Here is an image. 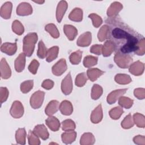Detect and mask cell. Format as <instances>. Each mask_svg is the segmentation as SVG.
Listing matches in <instances>:
<instances>
[{
  "label": "cell",
  "mask_w": 145,
  "mask_h": 145,
  "mask_svg": "<svg viewBox=\"0 0 145 145\" xmlns=\"http://www.w3.org/2000/svg\"><path fill=\"white\" fill-rule=\"evenodd\" d=\"M59 110L62 114L69 116L73 111V107L70 101L64 100L59 105Z\"/></svg>",
  "instance_id": "603a6c76"
},
{
  "label": "cell",
  "mask_w": 145,
  "mask_h": 145,
  "mask_svg": "<svg viewBox=\"0 0 145 145\" xmlns=\"http://www.w3.org/2000/svg\"><path fill=\"white\" fill-rule=\"evenodd\" d=\"M38 50H37V56L41 59H44L46 57L48 49H46L45 45H44L42 40L40 41L38 45Z\"/></svg>",
  "instance_id": "60d3db41"
},
{
  "label": "cell",
  "mask_w": 145,
  "mask_h": 145,
  "mask_svg": "<svg viewBox=\"0 0 145 145\" xmlns=\"http://www.w3.org/2000/svg\"><path fill=\"white\" fill-rule=\"evenodd\" d=\"M62 130L65 131L74 130L75 129V124L72 120L68 119L62 122Z\"/></svg>",
  "instance_id": "ee69618b"
},
{
  "label": "cell",
  "mask_w": 145,
  "mask_h": 145,
  "mask_svg": "<svg viewBox=\"0 0 145 145\" xmlns=\"http://www.w3.org/2000/svg\"><path fill=\"white\" fill-rule=\"evenodd\" d=\"M134 121L130 114L126 116L121 122V126L124 129H130L134 126Z\"/></svg>",
  "instance_id": "bcb514c9"
},
{
  "label": "cell",
  "mask_w": 145,
  "mask_h": 145,
  "mask_svg": "<svg viewBox=\"0 0 145 145\" xmlns=\"http://www.w3.org/2000/svg\"><path fill=\"white\" fill-rule=\"evenodd\" d=\"M103 118V110L101 105H99L92 112L91 115V121L93 123L100 122Z\"/></svg>",
  "instance_id": "9a60e30c"
},
{
  "label": "cell",
  "mask_w": 145,
  "mask_h": 145,
  "mask_svg": "<svg viewBox=\"0 0 145 145\" xmlns=\"http://www.w3.org/2000/svg\"><path fill=\"white\" fill-rule=\"evenodd\" d=\"M104 73V72L103 71H101L98 69L91 68L89 69L87 71L86 74L88 78L92 82H93L96 80L100 76L103 75Z\"/></svg>",
  "instance_id": "484cf974"
},
{
  "label": "cell",
  "mask_w": 145,
  "mask_h": 145,
  "mask_svg": "<svg viewBox=\"0 0 145 145\" xmlns=\"http://www.w3.org/2000/svg\"><path fill=\"white\" fill-rule=\"evenodd\" d=\"M145 52V40L143 37L139 42L138 45V48L135 53L138 56L144 55Z\"/></svg>",
  "instance_id": "c3c4849f"
},
{
  "label": "cell",
  "mask_w": 145,
  "mask_h": 145,
  "mask_svg": "<svg viewBox=\"0 0 145 145\" xmlns=\"http://www.w3.org/2000/svg\"><path fill=\"white\" fill-rule=\"evenodd\" d=\"M67 7L68 5L65 1H61L58 3L56 10V18L58 22H61Z\"/></svg>",
  "instance_id": "8fae6325"
},
{
  "label": "cell",
  "mask_w": 145,
  "mask_h": 145,
  "mask_svg": "<svg viewBox=\"0 0 145 145\" xmlns=\"http://www.w3.org/2000/svg\"><path fill=\"white\" fill-rule=\"evenodd\" d=\"M71 20L75 22H80L83 18V11L80 8H75L69 16Z\"/></svg>",
  "instance_id": "4316f807"
},
{
  "label": "cell",
  "mask_w": 145,
  "mask_h": 145,
  "mask_svg": "<svg viewBox=\"0 0 145 145\" xmlns=\"http://www.w3.org/2000/svg\"><path fill=\"white\" fill-rule=\"evenodd\" d=\"M123 109L120 106H117L113 109H112L109 112V116L110 117L113 119V120H117L120 118L122 114L123 113Z\"/></svg>",
  "instance_id": "f35d334b"
},
{
  "label": "cell",
  "mask_w": 145,
  "mask_h": 145,
  "mask_svg": "<svg viewBox=\"0 0 145 145\" xmlns=\"http://www.w3.org/2000/svg\"><path fill=\"white\" fill-rule=\"evenodd\" d=\"M92 35L90 32H86L78 38L76 44L79 46H88L91 42Z\"/></svg>",
  "instance_id": "7c38bea8"
},
{
  "label": "cell",
  "mask_w": 145,
  "mask_h": 145,
  "mask_svg": "<svg viewBox=\"0 0 145 145\" xmlns=\"http://www.w3.org/2000/svg\"><path fill=\"white\" fill-rule=\"evenodd\" d=\"M88 79L87 74L85 72H82L79 74L75 79V84L78 87H83Z\"/></svg>",
  "instance_id": "ab89813d"
},
{
  "label": "cell",
  "mask_w": 145,
  "mask_h": 145,
  "mask_svg": "<svg viewBox=\"0 0 145 145\" xmlns=\"http://www.w3.org/2000/svg\"><path fill=\"white\" fill-rule=\"evenodd\" d=\"M97 57L92 56H87L84 57L83 65L86 67H90L96 65L97 63Z\"/></svg>",
  "instance_id": "74e56055"
},
{
  "label": "cell",
  "mask_w": 145,
  "mask_h": 145,
  "mask_svg": "<svg viewBox=\"0 0 145 145\" xmlns=\"http://www.w3.org/2000/svg\"><path fill=\"white\" fill-rule=\"evenodd\" d=\"M39 66V62L36 59H33L28 66V70L32 74H36Z\"/></svg>",
  "instance_id": "681fc988"
},
{
  "label": "cell",
  "mask_w": 145,
  "mask_h": 145,
  "mask_svg": "<svg viewBox=\"0 0 145 145\" xmlns=\"http://www.w3.org/2000/svg\"><path fill=\"white\" fill-rule=\"evenodd\" d=\"M115 81L120 84H127L131 82V78L129 75L118 74L115 76Z\"/></svg>",
  "instance_id": "1f68e13d"
},
{
  "label": "cell",
  "mask_w": 145,
  "mask_h": 145,
  "mask_svg": "<svg viewBox=\"0 0 145 145\" xmlns=\"http://www.w3.org/2000/svg\"><path fill=\"white\" fill-rule=\"evenodd\" d=\"M17 46L16 43H8L6 42L3 44L1 46V50L2 52L9 56L13 55L16 51Z\"/></svg>",
  "instance_id": "d6986e66"
},
{
  "label": "cell",
  "mask_w": 145,
  "mask_h": 145,
  "mask_svg": "<svg viewBox=\"0 0 145 145\" xmlns=\"http://www.w3.org/2000/svg\"><path fill=\"white\" fill-rule=\"evenodd\" d=\"M63 31L68 39L71 41L73 40L78 34V31L76 28L71 25H65L63 27Z\"/></svg>",
  "instance_id": "cb8c5ba5"
},
{
  "label": "cell",
  "mask_w": 145,
  "mask_h": 145,
  "mask_svg": "<svg viewBox=\"0 0 145 145\" xmlns=\"http://www.w3.org/2000/svg\"><path fill=\"white\" fill-rule=\"evenodd\" d=\"M127 90V88L124 89H117L112 91L111 93H110L108 96H107V102L109 104H112L121 97L123 94H125L126 92V91Z\"/></svg>",
  "instance_id": "9c48e42d"
},
{
  "label": "cell",
  "mask_w": 145,
  "mask_h": 145,
  "mask_svg": "<svg viewBox=\"0 0 145 145\" xmlns=\"http://www.w3.org/2000/svg\"><path fill=\"white\" fill-rule=\"evenodd\" d=\"M102 48L103 45H93L90 48V52L97 55H100L102 53Z\"/></svg>",
  "instance_id": "816d5d0a"
},
{
  "label": "cell",
  "mask_w": 145,
  "mask_h": 145,
  "mask_svg": "<svg viewBox=\"0 0 145 145\" xmlns=\"http://www.w3.org/2000/svg\"><path fill=\"white\" fill-rule=\"evenodd\" d=\"M133 121L134 123L136 124V125L138 127L144 128L145 126V118L144 115L137 113H135L133 116Z\"/></svg>",
  "instance_id": "d6a6232c"
},
{
  "label": "cell",
  "mask_w": 145,
  "mask_h": 145,
  "mask_svg": "<svg viewBox=\"0 0 145 145\" xmlns=\"http://www.w3.org/2000/svg\"><path fill=\"white\" fill-rule=\"evenodd\" d=\"M76 133L74 130L66 131L61 135L62 142L65 144H70L76 139Z\"/></svg>",
  "instance_id": "7402d4cb"
},
{
  "label": "cell",
  "mask_w": 145,
  "mask_h": 145,
  "mask_svg": "<svg viewBox=\"0 0 145 145\" xmlns=\"http://www.w3.org/2000/svg\"><path fill=\"white\" fill-rule=\"evenodd\" d=\"M119 27H114L112 29L111 36L113 40H110L113 42L116 49L117 46L122 45L119 49V51L123 54H129L131 52H135L138 48L140 41L143 38L142 36H140L136 32L133 31L129 27L122 25Z\"/></svg>",
  "instance_id": "6da1fadb"
},
{
  "label": "cell",
  "mask_w": 145,
  "mask_h": 145,
  "mask_svg": "<svg viewBox=\"0 0 145 145\" xmlns=\"http://www.w3.org/2000/svg\"><path fill=\"white\" fill-rule=\"evenodd\" d=\"M25 137H26V131L24 128H21L17 130L15 134L16 141L17 143L20 144H25Z\"/></svg>",
  "instance_id": "4dcf8cb0"
},
{
  "label": "cell",
  "mask_w": 145,
  "mask_h": 145,
  "mask_svg": "<svg viewBox=\"0 0 145 145\" xmlns=\"http://www.w3.org/2000/svg\"><path fill=\"white\" fill-rule=\"evenodd\" d=\"M17 14L20 16L28 15L32 13V8L31 5L27 2H22L19 4L16 9Z\"/></svg>",
  "instance_id": "30bf717a"
},
{
  "label": "cell",
  "mask_w": 145,
  "mask_h": 145,
  "mask_svg": "<svg viewBox=\"0 0 145 145\" xmlns=\"http://www.w3.org/2000/svg\"><path fill=\"white\" fill-rule=\"evenodd\" d=\"M42 87L46 89H50L53 88L54 86V82L53 80L50 79H46L44 80L42 83Z\"/></svg>",
  "instance_id": "11a10c76"
},
{
  "label": "cell",
  "mask_w": 145,
  "mask_h": 145,
  "mask_svg": "<svg viewBox=\"0 0 145 145\" xmlns=\"http://www.w3.org/2000/svg\"><path fill=\"white\" fill-rule=\"evenodd\" d=\"M114 50H116V46L114 42L110 40H107L103 45L102 53L104 57H108Z\"/></svg>",
  "instance_id": "ffe728a7"
},
{
  "label": "cell",
  "mask_w": 145,
  "mask_h": 145,
  "mask_svg": "<svg viewBox=\"0 0 145 145\" xmlns=\"http://www.w3.org/2000/svg\"><path fill=\"white\" fill-rule=\"evenodd\" d=\"M109 37V28L108 25H104L99 30L97 37L99 41H103Z\"/></svg>",
  "instance_id": "f1b7e54d"
},
{
  "label": "cell",
  "mask_w": 145,
  "mask_h": 145,
  "mask_svg": "<svg viewBox=\"0 0 145 145\" xmlns=\"http://www.w3.org/2000/svg\"><path fill=\"white\" fill-rule=\"evenodd\" d=\"M144 65L143 62L137 61L131 63L129 66V71L135 76L142 75L144 72Z\"/></svg>",
  "instance_id": "ba28073f"
},
{
  "label": "cell",
  "mask_w": 145,
  "mask_h": 145,
  "mask_svg": "<svg viewBox=\"0 0 145 145\" xmlns=\"http://www.w3.org/2000/svg\"><path fill=\"white\" fill-rule=\"evenodd\" d=\"M67 70L66 60L61 58L52 67V72L56 76H60Z\"/></svg>",
  "instance_id": "52a82bcc"
},
{
  "label": "cell",
  "mask_w": 145,
  "mask_h": 145,
  "mask_svg": "<svg viewBox=\"0 0 145 145\" xmlns=\"http://www.w3.org/2000/svg\"><path fill=\"white\" fill-rule=\"evenodd\" d=\"M37 40V35L35 32L29 33L24 37L23 49L26 56L30 57L32 54Z\"/></svg>",
  "instance_id": "7a4b0ae2"
},
{
  "label": "cell",
  "mask_w": 145,
  "mask_h": 145,
  "mask_svg": "<svg viewBox=\"0 0 145 145\" xmlns=\"http://www.w3.org/2000/svg\"><path fill=\"white\" fill-rule=\"evenodd\" d=\"M28 143L29 144L37 145L40 144V141L39 138V137L33 131H31V130L29 131V133L28 134Z\"/></svg>",
  "instance_id": "b9f144b4"
},
{
  "label": "cell",
  "mask_w": 145,
  "mask_h": 145,
  "mask_svg": "<svg viewBox=\"0 0 145 145\" xmlns=\"http://www.w3.org/2000/svg\"><path fill=\"white\" fill-rule=\"evenodd\" d=\"M119 105L126 109H129L133 104V100L125 96H121L118 99Z\"/></svg>",
  "instance_id": "e575fe53"
},
{
  "label": "cell",
  "mask_w": 145,
  "mask_h": 145,
  "mask_svg": "<svg viewBox=\"0 0 145 145\" xmlns=\"http://www.w3.org/2000/svg\"><path fill=\"white\" fill-rule=\"evenodd\" d=\"M12 10V3L10 2L5 3L1 8V15L4 19H10Z\"/></svg>",
  "instance_id": "d4e9b609"
},
{
  "label": "cell",
  "mask_w": 145,
  "mask_h": 145,
  "mask_svg": "<svg viewBox=\"0 0 145 145\" xmlns=\"http://www.w3.org/2000/svg\"><path fill=\"white\" fill-rule=\"evenodd\" d=\"M103 93L102 87L98 84H94L92 88L91 97L93 100H97Z\"/></svg>",
  "instance_id": "8d00e7d4"
},
{
  "label": "cell",
  "mask_w": 145,
  "mask_h": 145,
  "mask_svg": "<svg viewBox=\"0 0 145 145\" xmlns=\"http://www.w3.org/2000/svg\"><path fill=\"white\" fill-rule=\"evenodd\" d=\"M83 52L78 50L75 52L72 53L69 57L70 61L72 65H78L80 63L82 57Z\"/></svg>",
  "instance_id": "836d02e7"
},
{
  "label": "cell",
  "mask_w": 145,
  "mask_h": 145,
  "mask_svg": "<svg viewBox=\"0 0 145 145\" xmlns=\"http://www.w3.org/2000/svg\"><path fill=\"white\" fill-rule=\"evenodd\" d=\"M95 142V138L93 134L90 133H84L80 138V144L83 145L93 144Z\"/></svg>",
  "instance_id": "f546056e"
},
{
  "label": "cell",
  "mask_w": 145,
  "mask_h": 145,
  "mask_svg": "<svg viewBox=\"0 0 145 145\" xmlns=\"http://www.w3.org/2000/svg\"><path fill=\"white\" fill-rule=\"evenodd\" d=\"M59 102L57 100H52L50 101L45 109L46 114L49 116H52L59 109Z\"/></svg>",
  "instance_id": "ac0fdd59"
},
{
  "label": "cell",
  "mask_w": 145,
  "mask_h": 145,
  "mask_svg": "<svg viewBox=\"0 0 145 145\" xmlns=\"http://www.w3.org/2000/svg\"><path fill=\"white\" fill-rule=\"evenodd\" d=\"M33 80H27L23 82L20 85L21 91L24 93H27L29 92L31 89L33 88Z\"/></svg>",
  "instance_id": "f6af8a7d"
},
{
  "label": "cell",
  "mask_w": 145,
  "mask_h": 145,
  "mask_svg": "<svg viewBox=\"0 0 145 145\" xmlns=\"http://www.w3.org/2000/svg\"><path fill=\"white\" fill-rule=\"evenodd\" d=\"M134 96L139 100L144 99L145 97V89L143 88H138L134 89Z\"/></svg>",
  "instance_id": "f907efd6"
},
{
  "label": "cell",
  "mask_w": 145,
  "mask_h": 145,
  "mask_svg": "<svg viewBox=\"0 0 145 145\" xmlns=\"http://www.w3.org/2000/svg\"><path fill=\"white\" fill-rule=\"evenodd\" d=\"M1 74L3 79H8L11 76V71L10 68L5 58H2L1 61Z\"/></svg>",
  "instance_id": "e0dca14e"
},
{
  "label": "cell",
  "mask_w": 145,
  "mask_h": 145,
  "mask_svg": "<svg viewBox=\"0 0 145 145\" xmlns=\"http://www.w3.org/2000/svg\"><path fill=\"white\" fill-rule=\"evenodd\" d=\"M12 31L17 35H21L24 32V27L22 23L19 20H15L12 25Z\"/></svg>",
  "instance_id": "7bdbcfd3"
},
{
  "label": "cell",
  "mask_w": 145,
  "mask_h": 145,
  "mask_svg": "<svg viewBox=\"0 0 145 145\" xmlns=\"http://www.w3.org/2000/svg\"><path fill=\"white\" fill-rule=\"evenodd\" d=\"M88 17L92 19L93 25L96 28H98L103 23V20L101 18L96 14H91L88 15Z\"/></svg>",
  "instance_id": "7dc6e473"
},
{
  "label": "cell",
  "mask_w": 145,
  "mask_h": 145,
  "mask_svg": "<svg viewBox=\"0 0 145 145\" xmlns=\"http://www.w3.org/2000/svg\"><path fill=\"white\" fill-rule=\"evenodd\" d=\"M45 123L49 128L53 131H58L60 127V123L59 120L56 117L52 116H49L45 120Z\"/></svg>",
  "instance_id": "44dd1931"
},
{
  "label": "cell",
  "mask_w": 145,
  "mask_h": 145,
  "mask_svg": "<svg viewBox=\"0 0 145 145\" xmlns=\"http://www.w3.org/2000/svg\"><path fill=\"white\" fill-rule=\"evenodd\" d=\"M45 29L54 39H57L59 36V33L54 24L50 23L47 24L45 27Z\"/></svg>",
  "instance_id": "d590c367"
},
{
  "label": "cell",
  "mask_w": 145,
  "mask_h": 145,
  "mask_svg": "<svg viewBox=\"0 0 145 145\" xmlns=\"http://www.w3.org/2000/svg\"><path fill=\"white\" fill-rule=\"evenodd\" d=\"M133 141L135 144L139 145H144L145 137L143 135H137L133 138Z\"/></svg>",
  "instance_id": "db71d44e"
},
{
  "label": "cell",
  "mask_w": 145,
  "mask_h": 145,
  "mask_svg": "<svg viewBox=\"0 0 145 145\" xmlns=\"http://www.w3.org/2000/svg\"><path fill=\"white\" fill-rule=\"evenodd\" d=\"M45 93L41 91L35 92L31 97L30 104L33 109H38L42 104L44 99Z\"/></svg>",
  "instance_id": "277c9868"
},
{
  "label": "cell",
  "mask_w": 145,
  "mask_h": 145,
  "mask_svg": "<svg viewBox=\"0 0 145 145\" xmlns=\"http://www.w3.org/2000/svg\"><path fill=\"white\" fill-rule=\"evenodd\" d=\"M62 92L65 95L70 94L72 90V82L70 72H69L62 80L61 83Z\"/></svg>",
  "instance_id": "5b68a950"
},
{
  "label": "cell",
  "mask_w": 145,
  "mask_h": 145,
  "mask_svg": "<svg viewBox=\"0 0 145 145\" xmlns=\"http://www.w3.org/2000/svg\"><path fill=\"white\" fill-rule=\"evenodd\" d=\"M1 103L6 101L8 96V91L6 87H1Z\"/></svg>",
  "instance_id": "f5cc1de1"
},
{
  "label": "cell",
  "mask_w": 145,
  "mask_h": 145,
  "mask_svg": "<svg viewBox=\"0 0 145 145\" xmlns=\"http://www.w3.org/2000/svg\"><path fill=\"white\" fill-rule=\"evenodd\" d=\"M24 113V108L22 104L19 101H15L12 103L10 109L11 115L15 118H19Z\"/></svg>",
  "instance_id": "8992f818"
},
{
  "label": "cell",
  "mask_w": 145,
  "mask_h": 145,
  "mask_svg": "<svg viewBox=\"0 0 145 145\" xmlns=\"http://www.w3.org/2000/svg\"><path fill=\"white\" fill-rule=\"evenodd\" d=\"M59 51V48L57 46H53L50 48L48 50L46 56V60L47 62H50L53 61L55 59L57 56Z\"/></svg>",
  "instance_id": "83f0119b"
},
{
  "label": "cell",
  "mask_w": 145,
  "mask_h": 145,
  "mask_svg": "<svg viewBox=\"0 0 145 145\" xmlns=\"http://www.w3.org/2000/svg\"><path fill=\"white\" fill-rule=\"evenodd\" d=\"M33 131L39 137L43 140H46L49 138V133L44 126V125H38L36 126Z\"/></svg>",
  "instance_id": "5bb4252c"
},
{
  "label": "cell",
  "mask_w": 145,
  "mask_h": 145,
  "mask_svg": "<svg viewBox=\"0 0 145 145\" xmlns=\"http://www.w3.org/2000/svg\"><path fill=\"white\" fill-rule=\"evenodd\" d=\"M123 6L121 3L118 2H113L107 10V15L112 18L116 16L118 13L122 10Z\"/></svg>",
  "instance_id": "4fadbf2b"
},
{
  "label": "cell",
  "mask_w": 145,
  "mask_h": 145,
  "mask_svg": "<svg viewBox=\"0 0 145 145\" xmlns=\"http://www.w3.org/2000/svg\"><path fill=\"white\" fill-rule=\"evenodd\" d=\"M35 3H40V4H41V3H43L44 2V1H42V2H37V1H35Z\"/></svg>",
  "instance_id": "9f6ffc18"
},
{
  "label": "cell",
  "mask_w": 145,
  "mask_h": 145,
  "mask_svg": "<svg viewBox=\"0 0 145 145\" xmlns=\"http://www.w3.org/2000/svg\"><path fill=\"white\" fill-rule=\"evenodd\" d=\"M114 60L117 65L122 69L129 67L133 62V58L130 56L120 52H117L114 56Z\"/></svg>",
  "instance_id": "3957f363"
},
{
  "label": "cell",
  "mask_w": 145,
  "mask_h": 145,
  "mask_svg": "<svg viewBox=\"0 0 145 145\" xmlns=\"http://www.w3.org/2000/svg\"><path fill=\"white\" fill-rule=\"evenodd\" d=\"M25 54L22 53L16 58L15 61V69L18 72H22L25 67Z\"/></svg>",
  "instance_id": "2e32d148"
}]
</instances>
